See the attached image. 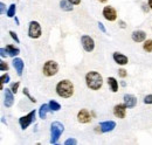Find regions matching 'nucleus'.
<instances>
[{
    "label": "nucleus",
    "mask_w": 152,
    "mask_h": 145,
    "mask_svg": "<svg viewBox=\"0 0 152 145\" xmlns=\"http://www.w3.org/2000/svg\"><path fill=\"white\" fill-rule=\"evenodd\" d=\"M0 53H1V57H2V59L8 56V54H7V52H6V49H5V48H0Z\"/></svg>",
    "instance_id": "34"
},
{
    "label": "nucleus",
    "mask_w": 152,
    "mask_h": 145,
    "mask_svg": "<svg viewBox=\"0 0 152 145\" xmlns=\"http://www.w3.org/2000/svg\"><path fill=\"white\" fill-rule=\"evenodd\" d=\"M118 76H119L121 78H125V77L128 76V72H126L124 68H121V69H118Z\"/></svg>",
    "instance_id": "27"
},
{
    "label": "nucleus",
    "mask_w": 152,
    "mask_h": 145,
    "mask_svg": "<svg viewBox=\"0 0 152 145\" xmlns=\"http://www.w3.org/2000/svg\"><path fill=\"white\" fill-rule=\"evenodd\" d=\"M118 23H119V27H121V28H125V27H126V26H125V22H124L123 20H119Z\"/></svg>",
    "instance_id": "36"
},
{
    "label": "nucleus",
    "mask_w": 152,
    "mask_h": 145,
    "mask_svg": "<svg viewBox=\"0 0 152 145\" xmlns=\"http://www.w3.org/2000/svg\"><path fill=\"white\" fill-rule=\"evenodd\" d=\"M108 84H109V87H110V90L113 91V92H117L118 91V81L113 77V76H110V77H108Z\"/></svg>",
    "instance_id": "19"
},
{
    "label": "nucleus",
    "mask_w": 152,
    "mask_h": 145,
    "mask_svg": "<svg viewBox=\"0 0 152 145\" xmlns=\"http://www.w3.org/2000/svg\"><path fill=\"white\" fill-rule=\"evenodd\" d=\"M131 39L137 43H142V42H144L146 40V32L142 31V29L133 31L132 34H131Z\"/></svg>",
    "instance_id": "14"
},
{
    "label": "nucleus",
    "mask_w": 152,
    "mask_h": 145,
    "mask_svg": "<svg viewBox=\"0 0 152 145\" xmlns=\"http://www.w3.org/2000/svg\"><path fill=\"white\" fill-rule=\"evenodd\" d=\"M86 84L90 90L97 91L103 87V76L98 72L90 70L86 74Z\"/></svg>",
    "instance_id": "1"
},
{
    "label": "nucleus",
    "mask_w": 152,
    "mask_h": 145,
    "mask_svg": "<svg viewBox=\"0 0 152 145\" xmlns=\"http://www.w3.org/2000/svg\"><path fill=\"white\" fill-rule=\"evenodd\" d=\"M143 49L146 53H152V39H146L143 42Z\"/></svg>",
    "instance_id": "21"
},
{
    "label": "nucleus",
    "mask_w": 152,
    "mask_h": 145,
    "mask_svg": "<svg viewBox=\"0 0 152 145\" xmlns=\"http://www.w3.org/2000/svg\"><path fill=\"white\" fill-rule=\"evenodd\" d=\"M74 5H72L68 0H61L60 1V7H61V10L62 11H66V12H70V11H73L74 10V7H73Z\"/></svg>",
    "instance_id": "20"
},
{
    "label": "nucleus",
    "mask_w": 152,
    "mask_h": 145,
    "mask_svg": "<svg viewBox=\"0 0 152 145\" xmlns=\"http://www.w3.org/2000/svg\"><path fill=\"white\" fill-rule=\"evenodd\" d=\"M10 81H11V76H10V74H8V72H6V74H2V75H1V83H2V84L8 83Z\"/></svg>",
    "instance_id": "25"
},
{
    "label": "nucleus",
    "mask_w": 152,
    "mask_h": 145,
    "mask_svg": "<svg viewBox=\"0 0 152 145\" xmlns=\"http://www.w3.org/2000/svg\"><path fill=\"white\" fill-rule=\"evenodd\" d=\"M58 72V63L54 60H48L43 63L42 74L46 77H53Z\"/></svg>",
    "instance_id": "4"
},
{
    "label": "nucleus",
    "mask_w": 152,
    "mask_h": 145,
    "mask_svg": "<svg viewBox=\"0 0 152 145\" xmlns=\"http://www.w3.org/2000/svg\"><path fill=\"white\" fill-rule=\"evenodd\" d=\"M72 5H74V6H77V5H80L81 4V0H68Z\"/></svg>",
    "instance_id": "35"
},
{
    "label": "nucleus",
    "mask_w": 152,
    "mask_h": 145,
    "mask_svg": "<svg viewBox=\"0 0 152 145\" xmlns=\"http://www.w3.org/2000/svg\"><path fill=\"white\" fill-rule=\"evenodd\" d=\"M8 34L11 35V37L17 42V43H20V40H19V37H18V35H17V33L14 32V31H10L8 32Z\"/></svg>",
    "instance_id": "28"
},
{
    "label": "nucleus",
    "mask_w": 152,
    "mask_h": 145,
    "mask_svg": "<svg viewBox=\"0 0 152 145\" xmlns=\"http://www.w3.org/2000/svg\"><path fill=\"white\" fill-rule=\"evenodd\" d=\"M13 67L15 68L18 76H22V72H23V68H25V62L22 61V59L14 57L13 59Z\"/></svg>",
    "instance_id": "16"
},
{
    "label": "nucleus",
    "mask_w": 152,
    "mask_h": 145,
    "mask_svg": "<svg viewBox=\"0 0 152 145\" xmlns=\"http://www.w3.org/2000/svg\"><path fill=\"white\" fill-rule=\"evenodd\" d=\"M49 111L53 112V111L50 110V108H49V104H48V103H43V104L40 107V109H39V117H40L41 119H45L46 116H47V114H48Z\"/></svg>",
    "instance_id": "18"
},
{
    "label": "nucleus",
    "mask_w": 152,
    "mask_h": 145,
    "mask_svg": "<svg viewBox=\"0 0 152 145\" xmlns=\"http://www.w3.org/2000/svg\"><path fill=\"white\" fill-rule=\"evenodd\" d=\"M35 115H37V111H35V110H32V111H29L27 115L21 116V117L19 118L20 127H21L22 130H26L27 127L34 122V119H35Z\"/></svg>",
    "instance_id": "6"
},
{
    "label": "nucleus",
    "mask_w": 152,
    "mask_h": 145,
    "mask_svg": "<svg viewBox=\"0 0 152 145\" xmlns=\"http://www.w3.org/2000/svg\"><path fill=\"white\" fill-rule=\"evenodd\" d=\"M93 117L88 109H81L77 112V122L81 124H89L91 122Z\"/></svg>",
    "instance_id": "9"
},
{
    "label": "nucleus",
    "mask_w": 152,
    "mask_h": 145,
    "mask_svg": "<svg viewBox=\"0 0 152 145\" xmlns=\"http://www.w3.org/2000/svg\"><path fill=\"white\" fill-rule=\"evenodd\" d=\"M98 2H101V4H107L108 0H98Z\"/></svg>",
    "instance_id": "39"
},
{
    "label": "nucleus",
    "mask_w": 152,
    "mask_h": 145,
    "mask_svg": "<svg viewBox=\"0 0 152 145\" xmlns=\"http://www.w3.org/2000/svg\"><path fill=\"white\" fill-rule=\"evenodd\" d=\"M113 59H114V61L118 66H126L129 63L128 56L122 54V53H119V52H115L114 54H113Z\"/></svg>",
    "instance_id": "13"
},
{
    "label": "nucleus",
    "mask_w": 152,
    "mask_h": 145,
    "mask_svg": "<svg viewBox=\"0 0 152 145\" xmlns=\"http://www.w3.org/2000/svg\"><path fill=\"white\" fill-rule=\"evenodd\" d=\"M42 35V28L38 21L32 20L28 23V36L31 39H39Z\"/></svg>",
    "instance_id": "5"
},
{
    "label": "nucleus",
    "mask_w": 152,
    "mask_h": 145,
    "mask_svg": "<svg viewBox=\"0 0 152 145\" xmlns=\"http://www.w3.org/2000/svg\"><path fill=\"white\" fill-rule=\"evenodd\" d=\"M116 127V122L115 121H104L99 123V130L102 133H108L114 131Z\"/></svg>",
    "instance_id": "11"
},
{
    "label": "nucleus",
    "mask_w": 152,
    "mask_h": 145,
    "mask_svg": "<svg viewBox=\"0 0 152 145\" xmlns=\"http://www.w3.org/2000/svg\"><path fill=\"white\" fill-rule=\"evenodd\" d=\"M8 63L7 62H5L4 60H1L0 61V70L1 72H8Z\"/></svg>",
    "instance_id": "26"
},
{
    "label": "nucleus",
    "mask_w": 152,
    "mask_h": 145,
    "mask_svg": "<svg viewBox=\"0 0 152 145\" xmlns=\"http://www.w3.org/2000/svg\"><path fill=\"white\" fill-rule=\"evenodd\" d=\"M17 13V5L15 4H11L8 10H7V17L8 18H14Z\"/></svg>",
    "instance_id": "23"
},
{
    "label": "nucleus",
    "mask_w": 152,
    "mask_h": 145,
    "mask_svg": "<svg viewBox=\"0 0 152 145\" xmlns=\"http://www.w3.org/2000/svg\"><path fill=\"white\" fill-rule=\"evenodd\" d=\"M102 15H103V18L105 19L107 21H109V22H114L118 18V13H117L116 8L113 7V6H110V5L103 7Z\"/></svg>",
    "instance_id": "7"
},
{
    "label": "nucleus",
    "mask_w": 152,
    "mask_h": 145,
    "mask_svg": "<svg viewBox=\"0 0 152 145\" xmlns=\"http://www.w3.org/2000/svg\"><path fill=\"white\" fill-rule=\"evenodd\" d=\"M77 144V141L75 138H68L66 142H64V145H76Z\"/></svg>",
    "instance_id": "31"
},
{
    "label": "nucleus",
    "mask_w": 152,
    "mask_h": 145,
    "mask_svg": "<svg viewBox=\"0 0 152 145\" xmlns=\"http://www.w3.org/2000/svg\"><path fill=\"white\" fill-rule=\"evenodd\" d=\"M5 49H6L8 56H11V57H15V56H18L20 54V49L18 47H15L14 45H7L5 47Z\"/></svg>",
    "instance_id": "17"
},
{
    "label": "nucleus",
    "mask_w": 152,
    "mask_h": 145,
    "mask_svg": "<svg viewBox=\"0 0 152 145\" xmlns=\"http://www.w3.org/2000/svg\"><path fill=\"white\" fill-rule=\"evenodd\" d=\"M64 131V125L61 122H53L50 125V144H57L61 135Z\"/></svg>",
    "instance_id": "3"
},
{
    "label": "nucleus",
    "mask_w": 152,
    "mask_h": 145,
    "mask_svg": "<svg viewBox=\"0 0 152 145\" xmlns=\"http://www.w3.org/2000/svg\"><path fill=\"white\" fill-rule=\"evenodd\" d=\"M48 104H49V108L50 110L53 111V112H56V111H60L61 110V104L56 102V101H54V100H50L49 102H48Z\"/></svg>",
    "instance_id": "22"
},
{
    "label": "nucleus",
    "mask_w": 152,
    "mask_h": 145,
    "mask_svg": "<svg viewBox=\"0 0 152 145\" xmlns=\"http://www.w3.org/2000/svg\"><path fill=\"white\" fill-rule=\"evenodd\" d=\"M22 92H23V95L32 102V103H37V100H35V97H33L31 94H29V90H28V88H23V90H22Z\"/></svg>",
    "instance_id": "24"
},
{
    "label": "nucleus",
    "mask_w": 152,
    "mask_h": 145,
    "mask_svg": "<svg viewBox=\"0 0 152 145\" xmlns=\"http://www.w3.org/2000/svg\"><path fill=\"white\" fill-rule=\"evenodd\" d=\"M148 5H149V7H150V10L152 11V0H148Z\"/></svg>",
    "instance_id": "37"
},
{
    "label": "nucleus",
    "mask_w": 152,
    "mask_h": 145,
    "mask_svg": "<svg viewBox=\"0 0 152 145\" xmlns=\"http://www.w3.org/2000/svg\"><path fill=\"white\" fill-rule=\"evenodd\" d=\"M81 43H82V47L83 49L87 52V53H91L94 49H95V40L89 35H82L81 36Z\"/></svg>",
    "instance_id": "8"
},
{
    "label": "nucleus",
    "mask_w": 152,
    "mask_h": 145,
    "mask_svg": "<svg viewBox=\"0 0 152 145\" xmlns=\"http://www.w3.org/2000/svg\"><path fill=\"white\" fill-rule=\"evenodd\" d=\"M14 21H15V23H17V25H20V21H19V19H18V17H17V15L14 17Z\"/></svg>",
    "instance_id": "38"
},
{
    "label": "nucleus",
    "mask_w": 152,
    "mask_h": 145,
    "mask_svg": "<svg viewBox=\"0 0 152 145\" xmlns=\"http://www.w3.org/2000/svg\"><path fill=\"white\" fill-rule=\"evenodd\" d=\"M123 103L128 109H132L137 105V97L132 94H125L123 96Z\"/></svg>",
    "instance_id": "12"
},
{
    "label": "nucleus",
    "mask_w": 152,
    "mask_h": 145,
    "mask_svg": "<svg viewBox=\"0 0 152 145\" xmlns=\"http://www.w3.org/2000/svg\"><path fill=\"white\" fill-rule=\"evenodd\" d=\"M0 13L4 15V14H7V10H6V5L4 2H0Z\"/></svg>",
    "instance_id": "32"
},
{
    "label": "nucleus",
    "mask_w": 152,
    "mask_h": 145,
    "mask_svg": "<svg viewBox=\"0 0 152 145\" xmlns=\"http://www.w3.org/2000/svg\"><path fill=\"white\" fill-rule=\"evenodd\" d=\"M144 103L145 104H152V94H149L144 97Z\"/></svg>",
    "instance_id": "30"
},
{
    "label": "nucleus",
    "mask_w": 152,
    "mask_h": 145,
    "mask_svg": "<svg viewBox=\"0 0 152 145\" xmlns=\"http://www.w3.org/2000/svg\"><path fill=\"white\" fill-rule=\"evenodd\" d=\"M55 91L57 96H60L61 98H70L74 95L75 88L70 80H62L57 82L55 86Z\"/></svg>",
    "instance_id": "2"
},
{
    "label": "nucleus",
    "mask_w": 152,
    "mask_h": 145,
    "mask_svg": "<svg viewBox=\"0 0 152 145\" xmlns=\"http://www.w3.org/2000/svg\"><path fill=\"white\" fill-rule=\"evenodd\" d=\"M121 86H122V87H126V83H125L124 81H122V82H121Z\"/></svg>",
    "instance_id": "40"
},
{
    "label": "nucleus",
    "mask_w": 152,
    "mask_h": 145,
    "mask_svg": "<svg viewBox=\"0 0 152 145\" xmlns=\"http://www.w3.org/2000/svg\"><path fill=\"white\" fill-rule=\"evenodd\" d=\"M97 25H98V28H99V31H101L102 33H104V34H105V33H107V29H105V27H104V25H103L102 22H98Z\"/></svg>",
    "instance_id": "33"
},
{
    "label": "nucleus",
    "mask_w": 152,
    "mask_h": 145,
    "mask_svg": "<svg viewBox=\"0 0 152 145\" xmlns=\"http://www.w3.org/2000/svg\"><path fill=\"white\" fill-rule=\"evenodd\" d=\"M126 105L124 103H118L114 107V115L115 117L124 119L126 117Z\"/></svg>",
    "instance_id": "10"
},
{
    "label": "nucleus",
    "mask_w": 152,
    "mask_h": 145,
    "mask_svg": "<svg viewBox=\"0 0 152 145\" xmlns=\"http://www.w3.org/2000/svg\"><path fill=\"white\" fill-rule=\"evenodd\" d=\"M19 87H20V82L19 81H17L15 83H13V84L11 86V90L13 91L14 94H17V92H18V89H19Z\"/></svg>",
    "instance_id": "29"
},
{
    "label": "nucleus",
    "mask_w": 152,
    "mask_h": 145,
    "mask_svg": "<svg viewBox=\"0 0 152 145\" xmlns=\"http://www.w3.org/2000/svg\"><path fill=\"white\" fill-rule=\"evenodd\" d=\"M13 91L10 89H6L5 90V96H4V104L6 108H11L13 104H14V96H13Z\"/></svg>",
    "instance_id": "15"
}]
</instances>
